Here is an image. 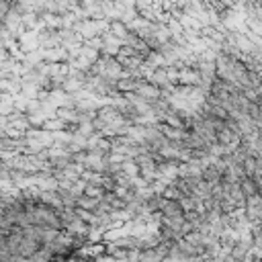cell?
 I'll return each instance as SVG.
<instances>
[{
  "label": "cell",
  "mask_w": 262,
  "mask_h": 262,
  "mask_svg": "<svg viewBox=\"0 0 262 262\" xmlns=\"http://www.w3.org/2000/svg\"><path fill=\"white\" fill-rule=\"evenodd\" d=\"M70 244V229L57 213L0 203V262H53Z\"/></svg>",
  "instance_id": "1"
}]
</instances>
